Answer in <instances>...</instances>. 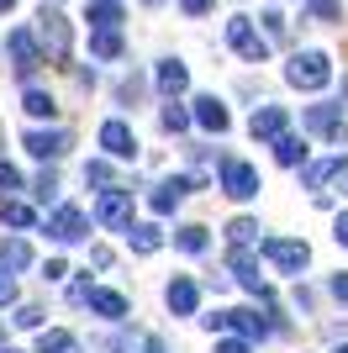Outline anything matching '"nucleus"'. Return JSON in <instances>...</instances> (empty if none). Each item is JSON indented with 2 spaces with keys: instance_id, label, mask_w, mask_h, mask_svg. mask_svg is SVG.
<instances>
[{
  "instance_id": "39448f33",
  "label": "nucleus",
  "mask_w": 348,
  "mask_h": 353,
  "mask_svg": "<svg viewBox=\"0 0 348 353\" xmlns=\"http://www.w3.org/2000/svg\"><path fill=\"white\" fill-rule=\"evenodd\" d=\"M90 221H95V216H85V211L69 206V201H58L53 216L43 221V232H48L53 248H74V243H85V237H90Z\"/></svg>"
},
{
  "instance_id": "864d4df0",
  "label": "nucleus",
  "mask_w": 348,
  "mask_h": 353,
  "mask_svg": "<svg viewBox=\"0 0 348 353\" xmlns=\"http://www.w3.org/2000/svg\"><path fill=\"white\" fill-rule=\"evenodd\" d=\"M148 6H159V0H148Z\"/></svg>"
},
{
  "instance_id": "37998d69",
  "label": "nucleus",
  "mask_w": 348,
  "mask_h": 353,
  "mask_svg": "<svg viewBox=\"0 0 348 353\" xmlns=\"http://www.w3.org/2000/svg\"><path fill=\"white\" fill-rule=\"evenodd\" d=\"M333 243H338V248H348V211H338V216H333Z\"/></svg>"
},
{
  "instance_id": "c9c22d12",
  "label": "nucleus",
  "mask_w": 348,
  "mask_h": 353,
  "mask_svg": "<svg viewBox=\"0 0 348 353\" xmlns=\"http://www.w3.org/2000/svg\"><path fill=\"white\" fill-rule=\"evenodd\" d=\"M101 348H106V353H143V338H132L127 327H116V332L101 343Z\"/></svg>"
},
{
  "instance_id": "79ce46f5",
  "label": "nucleus",
  "mask_w": 348,
  "mask_h": 353,
  "mask_svg": "<svg viewBox=\"0 0 348 353\" xmlns=\"http://www.w3.org/2000/svg\"><path fill=\"white\" fill-rule=\"evenodd\" d=\"M217 353H253V343H243V338L227 332V338H217Z\"/></svg>"
},
{
  "instance_id": "aec40b11",
  "label": "nucleus",
  "mask_w": 348,
  "mask_h": 353,
  "mask_svg": "<svg viewBox=\"0 0 348 353\" xmlns=\"http://www.w3.org/2000/svg\"><path fill=\"white\" fill-rule=\"evenodd\" d=\"M153 85H159L164 101H174V95H185L190 90V69L180 59H159V69H153Z\"/></svg>"
},
{
  "instance_id": "9b49d317",
  "label": "nucleus",
  "mask_w": 348,
  "mask_h": 353,
  "mask_svg": "<svg viewBox=\"0 0 348 353\" xmlns=\"http://www.w3.org/2000/svg\"><path fill=\"white\" fill-rule=\"evenodd\" d=\"M21 148H27L37 163H58L69 153V132H64V127H27V132H21Z\"/></svg>"
},
{
  "instance_id": "423d86ee",
  "label": "nucleus",
  "mask_w": 348,
  "mask_h": 353,
  "mask_svg": "<svg viewBox=\"0 0 348 353\" xmlns=\"http://www.w3.org/2000/svg\"><path fill=\"white\" fill-rule=\"evenodd\" d=\"M285 79H290L296 90H327V79H333V59H327L322 48L290 53V63H285Z\"/></svg>"
},
{
  "instance_id": "6e6552de",
  "label": "nucleus",
  "mask_w": 348,
  "mask_h": 353,
  "mask_svg": "<svg viewBox=\"0 0 348 353\" xmlns=\"http://www.w3.org/2000/svg\"><path fill=\"white\" fill-rule=\"evenodd\" d=\"M227 48L243 63H264V59H269V37H264L248 16H227Z\"/></svg>"
},
{
  "instance_id": "dca6fc26",
  "label": "nucleus",
  "mask_w": 348,
  "mask_h": 353,
  "mask_svg": "<svg viewBox=\"0 0 348 353\" xmlns=\"http://www.w3.org/2000/svg\"><path fill=\"white\" fill-rule=\"evenodd\" d=\"M190 190H195V179H190V174H169V179H159V185H153V195H148L153 216H174V206H180Z\"/></svg>"
},
{
  "instance_id": "72a5a7b5",
  "label": "nucleus",
  "mask_w": 348,
  "mask_h": 353,
  "mask_svg": "<svg viewBox=\"0 0 348 353\" xmlns=\"http://www.w3.org/2000/svg\"><path fill=\"white\" fill-rule=\"evenodd\" d=\"M21 190H27V179H21V169L0 159V201H16Z\"/></svg>"
},
{
  "instance_id": "cd10ccee",
  "label": "nucleus",
  "mask_w": 348,
  "mask_h": 353,
  "mask_svg": "<svg viewBox=\"0 0 348 353\" xmlns=\"http://www.w3.org/2000/svg\"><path fill=\"white\" fill-rule=\"evenodd\" d=\"M0 221L21 237V232H32V227H37V211H32L27 201H0Z\"/></svg>"
},
{
  "instance_id": "5701e85b",
  "label": "nucleus",
  "mask_w": 348,
  "mask_h": 353,
  "mask_svg": "<svg viewBox=\"0 0 348 353\" xmlns=\"http://www.w3.org/2000/svg\"><path fill=\"white\" fill-rule=\"evenodd\" d=\"M0 269L6 274H21V269H32V243L27 237H0Z\"/></svg>"
},
{
  "instance_id": "c03bdc74",
  "label": "nucleus",
  "mask_w": 348,
  "mask_h": 353,
  "mask_svg": "<svg viewBox=\"0 0 348 353\" xmlns=\"http://www.w3.org/2000/svg\"><path fill=\"white\" fill-rule=\"evenodd\" d=\"M180 11L185 16H206V11H217V0H180Z\"/></svg>"
},
{
  "instance_id": "f3484780",
  "label": "nucleus",
  "mask_w": 348,
  "mask_h": 353,
  "mask_svg": "<svg viewBox=\"0 0 348 353\" xmlns=\"http://www.w3.org/2000/svg\"><path fill=\"white\" fill-rule=\"evenodd\" d=\"M190 117H195V127H201V132H217V137L232 127L227 105H222L217 95H195V101H190Z\"/></svg>"
},
{
  "instance_id": "2f4dec72",
  "label": "nucleus",
  "mask_w": 348,
  "mask_h": 353,
  "mask_svg": "<svg viewBox=\"0 0 348 353\" xmlns=\"http://www.w3.org/2000/svg\"><path fill=\"white\" fill-rule=\"evenodd\" d=\"M85 185H95V190H116L111 159H90V163H85Z\"/></svg>"
},
{
  "instance_id": "412c9836",
  "label": "nucleus",
  "mask_w": 348,
  "mask_h": 353,
  "mask_svg": "<svg viewBox=\"0 0 348 353\" xmlns=\"http://www.w3.org/2000/svg\"><path fill=\"white\" fill-rule=\"evenodd\" d=\"M122 237H127V248L137 253V259H148V253L164 248V227H159V221H132Z\"/></svg>"
},
{
  "instance_id": "f03ea898",
  "label": "nucleus",
  "mask_w": 348,
  "mask_h": 353,
  "mask_svg": "<svg viewBox=\"0 0 348 353\" xmlns=\"http://www.w3.org/2000/svg\"><path fill=\"white\" fill-rule=\"evenodd\" d=\"M301 132L322 137V143H333L338 153H343V148H348V117H343V105H333V101L306 105V111H301Z\"/></svg>"
},
{
  "instance_id": "7ed1b4c3",
  "label": "nucleus",
  "mask_w": 348,
  "mask_h": 353,
  "mask_svg": "<svg viewBox=\"0 0 348 353\" xmlns=\"http://www.w3.org/2000/svg\"><path fill=\"white\" fill-rule=\"evenodd\" d=\"M259 259L275 274H306L311 248H306V237H259Z\"/></svg>"
},
{
  "instance_id": "a18cd8bd",
  "label": "nucleus",
  "mask_w": 348,
  "mask_h": 353,
  "mask_svg": "<svg viewBox=\"0 0 348 353\" xmlns=\"http://www.w3.org/2000/svg\"><path fill=\"white\" fill-rule=\"evenodd\" d=\"M64 274H69V264H64V259H48V264H43V280H64Z\"/></svg>"
},
{
  "instance_id": "ea45409f",
  "label": "nucleus",
  "mask_w": 348,
  "mask_h": 353,
  "mask_svg": "<svg viewBox=\"0 0 348 353\" xmlns=\"http://www.w3.org/2000/svg\"><path fill=\"white\" fill-rule=\"evenodd\" d=\"M0 306H21L16 301V274H6V269H0Z\"/></svg>"
},
{
  "instance_id": "5fc2aeb1",
  "label": "nucleus",
  "mask_w": 348,
  "mask_h": 353,
  "mask_svg": "<svg viewBox=\"0 0 348 353\" xmlns=\"http://www.w3.org/2000/svg\"><path fill=\"white\" fill-rule=\"evenodd\" d=\"M48 6H58V0H48Z\"/></svg>"
},
{
  "instance_id": "6ab92c4d",
  "label": "nucleus",
  "mask_w": 348,
  "mask_h": 353,
  "mask_svg": "<svg viewBox=\"0 0 348 353\" xmlns=\"http://www.w3.org/2000/svg\"><path fill=\"white\" fill-rule=\"evenodd\" d=\"M227 332H232V338H243V343H264V338H269V332H275V322H264V316H259V311H227Z\"/></svg>"
},
{
  "instance_id": "9d476101",
  "label": "nucleus",
  "mask_w": 348,
  "mask_h": 353,
  "mask_svg": "<svg viewBox=\"0 0 348 353\" xmlns=\"http://www.w3.org/2000/svg\"><path fill=\"white\" fill-rule=\"evenodd\" d=\"M95 143H101V153H106L111 163L137 159V132H132V121H127V117H106V121H101V132H95Z\"/></svg>"
},
{
  "instance_id": "de8ad7c7",
  "label": "nucleus",
  "mask_w": 348,
  "mask_h": 353,
  "mask_svg": "<svg viewBox=\"0 0 348 353\" xmlns=\"http://www.w3.org/2000/svg\"><path fill=\"white\" fill-rule=\"evenodd\" d=\"M16 6H21V0H0V11H16Z\"/></svg>"
},
{
  "instance_id": "58836bf2",
  "label": "nucleus",
  "mask_w": 348,
  "mask_h": 353,
  "mask_svg": "<svg viewBox=\"0 0 348 353\" xmlns=\"http://www.w3.org/2000/svg\"><path fill=\"white\" fill-rule=\"evenodd\" d=\"M327 295H333L338 306H348V269H338L333 280H327Z\"/></svg>"
},
{
  "instance_id": "a878e982",
  "label": "nucleus",
  "mask_w": 348,
  "mask_h": 353,
  "mask_svg": "<svg viewBox=\"0 0 348 353\" xmlns=\"http://www.w3.org/2000/svg\"><path fill=\"white\" fill-rule=\"evenodd\" d=\"M275 159L285 163V169H306V163H311V148H306V132L296 137V132H285L275 143Z\"/></svg>"
},
{
  "instance_id": "a19ab883",
  "label": "nucleus",
  "mask_w": 348,
  "mask_h": 353,
  "mask_svg": "<svg viewBox=\"0 0 348 353\" xmlns=\"http://www.w3.org/2000/svg\"><path fill=\"white\" fill-rule=\"evenodd\" d=\"M264 37H269V43H275V37H285V16H280V11L264 16Z\"/></svg>"
},
{
  "instance_id": "a211bd4d",
  "label": "nucleus",
  "mask_w": 348,
  "mask_h": 353,
  "mask_svg": "<svg viewBox=\"0 0 348 353\" xmlns=\"http://www.w3.org/2000/svg\"><path fill=\"white\" fill-rule=\"evenodd\" d=\"M348 174V153H333V159H317V163H306L301 169V185L311 195H322V185H327V179H343Z\"/></svg>"
},
{
  "instance_id": "f8f14e48",
  "label": "nucleus",
  "mask_w": 348,
  "mask_h": 353,
  "mask_svg": "<svg viewBox=\"0 0 348 353\" xmlns=\"http://www.w3.org/2000/svg\"><path fill=\"white\" fill-rule=\"evenodd\" d=\"M227 269H232V280L243 285L248 295H259L264 306H275V301H269V285H264V274H259V253H253V248H232Z\"/></svg>"
},
{
  "instance_id": "b1692460",
  "label": "nucleus",
  "mask_w": 348,
  "mask_h": 353,
  "mask_svg": "<svg viewBox=\"0 0 348 353\" xmlns=\"http://www.w3.org/2000/svg\"><path fill=\"white\" fill-rule=\"evenodd\" d=\"M21 111H27L32 121H48V127H53V117H58V101L48 95V90L27 85V90H21Z\"/></svg>"
},
{
  "instance_id": "3c124183",
  "label": "nucleus",
  "mask_w": 348,
  "mask_h": 353,
  "mask_svg": "<svg viewBox=\"0 0 348 353\" xmlns=\"http://www.w3.org/2000/svg\"><path fill=\"white\" fill-rule=\"evenodd\" d=\"M0 353H21V348H0Z\"/></svg>"
},
{
  "instance_id": "09e8293b",
  "label": "nucleus",
  "mask_w": 348,
  "mask_h": 353,
  "mask_svg": "<svg viewBox=\"0 0 348 353\" xmlns=\"http://www.w3.org/2000/svg\"><path fill=\"white\" fill-rule=\"evenodd\" d=\"M338 190H343V201H348V174H343V179H338Z\"/></svg>"
},
{
  "instance_id": "4c0bfd02",
  "label": "nucleus",
  "mask_w": 348,
  "mask_h": 353,
  "mask_svg": "<svg viewBox=\"0 0 348 353\" xmlns=\"http://www.w3.org/2000/svg\"><path fill=\"white\" fill-rule=\"evenodd\" d=\"M195 322H201L211 338H227V311H206V316H195Z\"/></svg>"
},
{
  "instance_id": "bb28decb",
  "label": "nucleus",
  "mask_w": 348,
  "mask_h": 353,
  "mask_svg": "<svg viewBox=\"0 0 348 353\" xmlns=\"http://www.w3.org/2000/svg\"><path fill=\"white\" fill-rule=\"evenodd\" d=\"M122 53H127V37H122V32H90V59L116 63Z\"/></svg>"
},
{
  "instance_id": "603ef678",
  "label": "nucleus",
  "mask_w": 348,
  "mask_h": 353,
  "mask_svg": "<svg viewBox=\"0 0 348 353\" xmlns=\"http://www.w3.org/2000/svg\"><path fill=\"white\" fill-rule=\"evenodd\" d=\"M0 343H6V327H0Z\"/></svg>"
},
{
  "instance_id": "e433bc0d",
  "label": "nucleus",
  "mask_w": 348,
  "mask_h": 353,
  "mask_svg": "<svg viewBox=\"0 0 348 353\" xmlns=\"http://www.w3.org/2000/svg\"><path fill=\"white\" fill-rule=\"evenodd\" d=\"M306 6H311L317 21H338V16H343V0H306Z\"/></svg>"
},
{
  "instance_id": "f704fd0d",
  "label": "nucleus",
  "mask_w": 348,
  "mask_h": 353,
  "mask_svg": "<svg viewBox=\"0 0 348 353\" xmlns=\"http://www.w3.org/2000/svg\"><path fill=\"white\" fill-rule=\"evenodd\" d=\"M43 316H48V311H43V306H32V301H27V306H16L11 327H21V332H43Z\"/></svg>"
},
{
  "instance_id": "49530a36",
  "label": "nucleus",
  "mask_w": 348,
  "mask_h": 353,
  "mask_svg": "<svg viewBox=\"0 0 348 353\" xmlns=\"http://www.w3.org/2000/svg\"><path fill=\"white\" fill-rule=\"evenodd\" d=\"M143 353H169V343H164L159 332H148V338H143Z\"/></svg>"
},
{
  "instance_id": "f257e3e1",
  "label": "nucleus",
  "mask_w": 348,
  "mask_h": 353,
  "mask_svg": "<svg viewBox=\"0 0 348 353\" xmlns=\"http://www.w3.org/2000/svg\"><path fill=\"white\" fill-rule=\"evenodd\" d=\"M37 43H43V59H53V63H69L74 59V21L58 6H48L43 0V11H37Z\"/></svg>"
},
{
  "instance_id": "4be33fe9",
  "label": "nucleus",
  "mask_w": 348,
  "mask_h": 353,
  "mask_svg": "<svg viewBox=\"0 0 348 353\" xmlns=\"http://www.w3.org/2000/svg\"><path fill=\"white\" fill-rule=\"evenodd\" d=\"M85 21H90V32H122L127 11H122V0H90Z\"/></svg>"
},
{
  "instance_id": "c756f323",
  "label": "nucleus",
  "mask_w": 348,
  "mask_h": 353,
  "mask_svg": "<svg viewBox=\"0 0 348 353\" xmlns=\"http://www.w3.org/2000/svg\"><path fill=\"white\" fill-rule=\"evenodd\" d=\"M206 243H211V237H206L201 221H185V227H174V248H180V253H206Z\"/></svg>"
},
{
  "instance_id": "20e7f679",
  "label": "nucleus",
  "mask_w": 348,
  "mask_h": 353,
  "mask_svg": "<svg viewBox=\"0 0 348 353\" xmlns=\"http://www.w3.org/2000/svg\"><path fill=\"white\" fill-rule=\"evenodd\" d=\"M217 190L243 206V201H253V195L264 190V179H259V169H253L248 159H222L217 163Z\"/></svg>"
},
{
  "instance_id": "393cba45",
  "label": "nucleus",
  "mask_w": 348,
  "mask_h": 353,
  "mask_svg": "<svg viewBox=\"0 0 348 353\" xmlns=\"http://www.w3.org/2000/svg\"><path fill=\"white\" fill-rule=\"evenodd\" d=\"M37 353H85V343L74 338L69 327H43L37 332Z\"/></svg>"
},
{
  "instance_id": "2eb2a0df",
  "label": "nucleus",
  "mask_w": 348,
  "mask_h": 353,
  "mask_svg": "<svg viewBox=\"0 0 348 353\" xmlns=\"http://www.w3.org/2000/svg\"><path fill=\"white\" fill-rule=\"evenodd\" d=\"M164 306H169L174 316H201V285L190 280V274H174V280L164 285Z\"/></svg>"
},
{
  "instance_id": "7c9ffc66",
  "label": "nucleus",
  "mask_w": 348,
  "mask_h": 353,
  "mask_svg": "<svg viewBox=\"0 0 348 353\" xmlns=\"http://www.w3.org/2000/svg\"><path fill=\"white\" fill-rule=\"evenodd\" d=\"M159 121H164V132H190V127H195V117H190V111H185L180 101H164Z\"/></svg>"
},
{
  "instance_id": "473e14b6",
  "label": "nucleus",
  "mask_w": 348,
  "mask_h": 353,
  "mask_svg": "<svg viewBox=\"0 0 348 353\" xmlns=\"http://www.w3.org/2000/svg\"><path fill=\"white\" fill-rule=\"evenodd\" d=\"M32 195H37L43 206H58V169H53V163H48L43 174L32 179Z\"/></svg>"
},
{
  "instance_id": "4468645a",
  "label": "nucleus",
  "mask_w": 348,
  "mask_h": 353,
  "mask_svg": "<svg viewBox=\"0 0 348 353\" xmlns=\"http://www.w3.org/2000/svg\"><path fill=\"white\" fill-rule=\"evenodd\" d=\"M85 306H90V316H101V322H111V327H122L132 316V301L122 290H111V285H95V290L85 295Z\"/></svg>"
},
{
  "instance_id": "ddd939ff",
  "label": "nucleus",
  "mask_w": 348,
  "mask_h": 353,
  "mask_svg": "<svg viewBox=\"0 0 348 353\" xmlns=\"http://www.w3.org/2000/svg\"><path fill=\"white\" fill-rule=\"evenodd\" d=\"M285 132H290V111H285V105H275V101H264L259 111L248 117V137H253V143H269V148H275Z\"/></svg>"
},
{
  "instance_id": "1a4fd4ad",
  "label": "nucleus",
  "mask_w": 348,
  "mask_h": 353,
  "mask_svg": "<svg viewBox=\"0 0 348 353\" xmlns=\"http://www.w3.org/2000/svg\"><path fill=\"white\" fill-rule=\"evenodd\" d=\"M90 216H95V227H106V232H127V227H132V190H127V185L101 190Z\"/></svg>"
},
{
  "instance_id": "0eeeda50",
  "label": "nucleus",
  "mask_w": 348,
  "mask_h": 353,
  "mask_svg": "<svg viewBox=\"0 0 348 353\" xmlns=\"http://www.w3.org/2000/svg\"><path fill=\"white\" fill-rule=\"evenodd\" d=\"M6 53H11V74L16 79H21V85H27L32 74L43 69V43H37V32L32 27H16V32H6Z\"/></svg>"
},
{
  "instance_id": "c85d7f7f",
  "label": "nucleus",
  "mask_w": 348,
  "mask_h": 353,
  "mask_svg": "<svg viewBox=\"0 0 348 353\" xmlns=\"http://www.w3.org/2000/svg\"><path fill=\"white\" fill-rule=\"evenodd\" d=\"M259 232H264V227H259L253 216H232V221H227V243H232V248H253V243H259Z\"/></svg>"
},
{
  "instance_id": "8fccbe9b",
  "label": "nucleus",
  "mask_w": 348,
  "mask_h": 353,
  "mask_svg": "<svg viewBox=\"0 0 348 353\" xmlns=\"http://www.w3.org/2000/svg\"><path fill=\"white\" fill-rule=\"evenodd\" d=\"M333 353H348V343H338V348H333Z\"/></svg>"
}]
</instances>
